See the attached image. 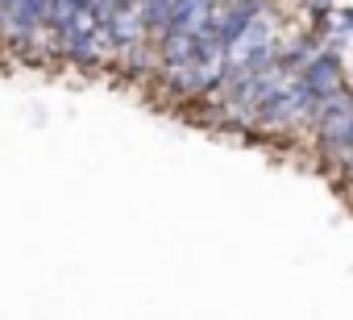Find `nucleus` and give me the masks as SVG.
Listing matches in <instances>:
<instances>
[{
	"instance_id": "obj_5",
	"label": "nucleus",
	"mask_w": 353,
	"mask_h": 320,
	"mask_svg": "<svg viewBox=\"0 0 353 320\" xmlns=\"http://www.w3.org/2000/svg\"><path fill=\"white\" fill-rule=\"evenodd\" d=\"M345 171H349V179H353V158H349V163H345Z\"/></svg>"
},
{
	"instance_id": "obj_2",
	"label": "nucleus",
	"mask_w": 353,
	"mask_h": 320,
	"mask_svg": "<svg viewBox=\"0 0 353 320\" xmlns=\"http://www.w3.org/2000/svg\"><path fill=\"white\" fill-rule=\"evenodd\" d=\"M303 83H307L316 96H332V92L341 88L336 54H320V59H312V63H307V71H303Z\"/></svg>"
},
{
	"instance_id": "obj_3",
	"label": "nucleus",
	"mask_w": 353,
	"mask_h": 320,
	"mask_svg": "<svg viewBox=\"0 0 353 320\" xmlns=\"http://www.w3.org/2000/svg\"><path fill=\"white\" fill-rule=\"evenodd\" d=\"M324 5H332V0H307V9H316V13H320Z\"/></svg>"
},
{
	"instance_id": "obj_1",
	"label": "nucleus",
	"mask_w": 353,
	"mask_h": 320,
	"mask_svg": "<svg viewBox=\"0 0 353 320\" xmlns=\"http://www.w3.org/2000/svg\"><path fill=\"white\" fill-rule=\"evenodd\" d=\"M312 121L320 129V141L328 154H345L353 150V96L349 92H332V96H320V104L312 108Z\"/></svg>"
},
{
	"instance_id": "obj_4",
	"label": "nucleus",
	"mask_w": 353,
	"mask_h": 320,
	"mask_svg": "<svg viewBox=\"0 0 353 320\" xmlns=\"http://www.w3.org/2000/svg\"><path fill=\"white\" fill-rule=\"evenodd\" d=\"M345 26H349V30H353V9H345Z\"/></svg>"
}]
</instances>
